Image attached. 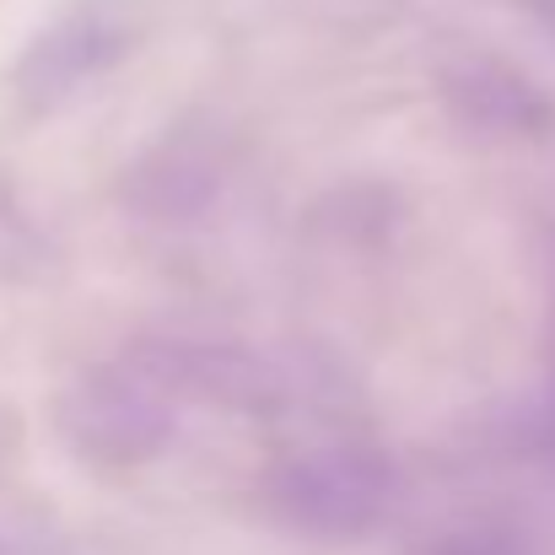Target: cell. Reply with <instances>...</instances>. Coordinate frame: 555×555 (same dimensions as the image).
<instances>
[{
    "label": "cell",
    "mask_w": 555,
    "mask_h": 555,
    "mask_svg": "<svg viewBox=\"0 0 555 555\" xmlns=\"http://www.w3.org/2000/svg\"><path fill=\"white\" fill-rule=\"evenodd\" d=\"M179 410L184 393L163 367L157 340H141L114 362L76 372L54 404V426L76 459L98 469H141L173 448Z\"/></svg>",
    "instance_id": "6da1fadb"
},
{
    "label": "cell",
    "mask_w": 555,
    "mask_h": 555,
    "mask_svg": "<svg viewBox=\"0 0 555 555\" xmlns=\"http://www.w3.org/2000/svg\"><path fill=\"white\" fill-rule=\"evenodd\" d=\"M264 507L286 534L346 545L377 534L399 507V469L372 442H319L270 464Z\"/></svg>",
    "instance_id": "7a4b0ae2"
},
{
    "label": "cell",
    "mask_w": 555,
    "mask_h": 555,
    "mask_svg": "<svg viewBox=\"0 0 555 555\" xmlns=\"http://www.w3.org/2000/svg\"><path fill=\"white\" fill-rule=\"evenodd\" d=\"M442 103L453 114V125L475 130L480 141H545L555 130V103L507 60L491 54H469L459 65L442 70Z\"/></svg>",
    "instance_id": "3957f363"
},
{
    "label": "cell",
    "mask_w": 555,
    "mask_h": 555,
    "mask_svg": "<svg viewBox=\"0 0 555 555\" xmlns=\"http://www.w3.org/2000/svg\"><path fill=\"white\" fill-rule=\"evenodd\" d=\"M125 54V27L98 16V11H76L65 22H54L16 65V103L43 114L60 108L65 98H76L87 81H98L103 70H114Z\"/></svg>",
    "instance_id": "277c9868"
},
{
    "label": "cell",
    "mask_w": 555,
    "mask_h": 555,
    "mask_svg": "<svg viewBox=\"0 0 555 555\" xmlns=\"http://www.w3.org/2000/svg\"><path fill=\"white\" fill-rule=\"evenodd\" d=\"M426 555H524V540L513 529H459L437 540Z\"/></svg>",
    "instance_id": "5b68a950"
},
{
    "label": "cell",
    "mask_w": 555,
    "mask_h": 555,
    "mask_svg": "<svg viewBox=\"0 0 555 555\" xmlns=\"http://www.w3.org/2000/svg\"><path fill=\"white\" fill-rule=\"evenodd\" d=\"M513 5H518L534 27H545V38L555 43V0H513Z\"/></svg>",
    "instance_id": "8992f818"
},
{
    "label": "cell",
    "mask_w": 555,
    "mask_h": 555,
    "mask_svg": "<svg viewBox=\"0 0 555 555\" xmlns=\"http://www.w3.org/2000/svg\"><path fill=\"white\" fill-rule=\"evenodd\" d=\"M0 555H11V551H5V545H0Z\"/></svg>",
    "instance_id": "52a82bcc"
},
{
    "label": "cell",
    "mask_w": 555,
    "mask_h": 555,
    "mask_svg": "<svg viewBox=\"0 0 555 555\" xmlns=\"http://www.w3.org/2000/svg\"><path fill=\"white\" fill-rule=\"evenodd\" d=\"M551 431H555V415H551Z\"/></svg>",
    "instance_id": "ba28073f"
}]
</instances>
